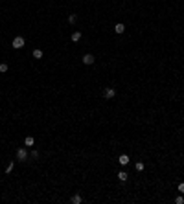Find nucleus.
<instances>
[{"label": "nucleus", "instance_id": "1", "mask_svg": "<svg viewBox=\"0 0 184 204\" xmlns=\"http://www.w3.org/2000/svg\"><path fill=\"white\" fill-rule=\"evenodd\" d=\"M11 46H13L15 50H20V48H24V46H26L24 37H20V35H18V37H15V39H13V42H11Z\"/></svg>", "mask_w": 184, "mask_h": 204}, {"label": "nucleus", "instance_id": "2", "mask_svg": "<svg viewBox=\"0 0 184 204\" xmlns=\"http://www.w3.org/2000/svg\"><path fill=\"white\" fill-rule=\"evenodd\" d=\"M17 158H18V162H24V160L28 158V149L26 147H18L17 149Z\"/></svg>", "mask_w": 184, "mask_h": 204}, {"label": "nucleus", "instance_id": "3", "mask_svg": "<svg viewBox=\"0 0 184 204\" xmlns=\"http://www.w3.org/2000/svg\"><path fill=\"white\" fill-rule=\"evenodd\" d=\"M114 96H116V90L114 88H111V87L103 88V97H105V99H112Z\"/></svg>", "mask_w": 184, "mask_h": 204}, {"label": "nucleus", "instance_id": "4", "mask_svg": "<svg viewBox=\"0 0 184 204\" xmlns=\"http://www.w3.org/2000/svg\"><path fill=\"white\" fill-rule=\"evenodd\" d=\"M94 61H96V59H94L92 53H85L83 55V64H94Z\"/></svg>", "mask_w": 184, "mask_h": 204}, {"label": "nucleus", "instance_id": "5", "mask_svg": "<svg viewBox=\"0 0 184 204\" xmlns=\"http://www.w3.org/2000/svg\"><path fill=\"white\" fill-rule=\"evenodd\" d=\"M70 202H72V204H81V202H83V197H81L79 193H76L72 199H70Z\"/></svg>", "mask_w": 184, "mask_h": 204}, {"label": "nucleus", "instance_id": "6", "mask_svg": "<svg viewBox=\"0 0 184 204\" xmlns=\"http://www.w3.org/2000/svg\"><path fill=\"white\" fill-rule=\"evenodd\" d=\"M118 162H120V166H127V164H129V156L127 155H120Z\"/></svg>", "mask_w": 184, "mask_h": 204}, {"label": "nucleus", "instance_id": "7", "mask_svg": "<svg viewBox=\"0 0 184 204\" xmlns=\"http://www.w3.org/2000/svg\"><path fill=\"white\" fill-rule=\"evenodd\" d=\"M33 143H35V138H33V136H26V138H24V145H26V147H31Z\"/></svg>", "mask_w": 184, "mask_h": 204}, {"label": "nucleus", "instance_id": "8", "mask_svg": "<svg viewBox=\"0 0 184 204\" xmlns=\"http://www.w3.org/2000/svg\"><path fill=\"white\" fill-rule=\"evenodd\" d=\"M114 31H116L118 35H122L123 31H125V26L122 24V22H120V24H116V26H114Z\"/></svg>", "mask_w": 184, "mask_h": 204}, {"label": "nucleus", "instance_id": "9", "mask_svg": "<svg viewBox=\"0 0 184 204\" xmlns=\"http://www.w3.org/2000/svg\"><path fill=\"white\" fill-rule=\"evenodd\" d=\"M70 39H72V42H77V41L81 39V31H74V33H72V37H70Z\"/></svg>", "mask_w": 184, "mask_h": 204}, {"label": "nucleus", "instance_id": "10", "mask_svg": "<svg viewBox=\"0 0 184 204\" xmlns=\"http://www.w3.org/2000/svg\"><path fill=\"white\" fill-rule=\"evenodd\" d=\"M118 178H120V182H125V180L129 178V175L125 173V171H120V173H118Z\"/></svg>", "mask_w": 184, "mask_h": 204}, {"label": "nucleus", "instance_id": "11", "mask_svg": "<svg viewBox=\"0 0 184 204\" xmlns=\"http://www.w3.org/2000/svg\"><path fill=\"white\" fill-rule=\"evenodd\" d=\"M7 68H9V66H7L6 63H0V74H6V72H7Z\"/></svg>", "mask_w": 184, "mask_h": 204}, {"label": "nucleus", "instance_id": "12", "mask_svg": "<svg viewBox=\"0 0 184 204\" xmlns=\"http://www.w3.org/2000/svg\"><path fill=\"white\" fill-rule=\"evenodd\" d=\"M13 166H15V162H7V166H6V173H11V171H13Z\"/></svg>", "mask_w": 184, "mask_h": 204}, {"label": "nucleus", "instance_id": "13", "mask_svg": "<svg viewBox=\"0 0 184 204\" xmlns=\"http://www.w3.org/2000/svg\"><path fill=\"white\" fill-rule=\"evenodd\" d=\"M33 57L35 59H41L42 57V50H33Z\"/></svg>", "mask_w": 184, "mask_h": 204}, {"label": "nucleus", "instance_id": "14", "mask_svg": "<svg viewBox=\"0 0 184 204\" xmlns=\"http://www.w3.org/2000/svg\"><path fill=\"white\" fill-rule=\"evenodd\" d=\"M135 169L136 171H144V162H136L135 164Z\"/></svg>", "mask_w": 184, "mask_h": 204}, {"label": "nucleus", "instance_id": "15", "mask_svg": "<svg viewBox=\"0 0 184 204\" xmlns=\"http://www.w3.org/2000/svg\"><path fill=\"white\" fill-rule=\"evenodd\" d=\"M68 22H70V24H76V22H77V15H70V17H68Z\"/></svg>", "mask_w": 184, "mask_h": 204}, {"label": "nucleus", "instance_id": "16", "mask_svg": "<svg viewBox=\"0 0 184 204\" xmlns=\"http://www.w3.org/2000/svg\"><path fill=\"white\" fill-rule=\"evenodd\" d=\"M175 202H177V204H184V197H182V193L179 195V197H175Z\"/></svg>", "mask_w": 184, "mask_h": 204}, {"label": "nucleus", "instance_id": "17", "mask_svg": "<svg viewBox=\"0 0 184 204\" xmlns=\"http://www.w3.org/2000/svg\"><path fill=\"white\" fill-rule=\"evenodd\" d=\"M30 156H31V158H33V160H37V158H39V151H35V149H33Z\"/></svg>", "mask_w": 184, "mask_h": 204}, {"label": "nucleus", "instance_id": "18", "mask_svg": "<svg viewBox=\"0 0 184 204\" xmlns=\"http://www.w3.org/2000/svg\"><path fill=\"white\" fill-rule=\"evenodd\" d=\"M179 191H181V193L184 195V182H181V184H179Z\"/></svg>", "mask_w": 184, "mask_h": 204}]
</instances>
